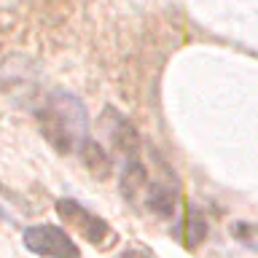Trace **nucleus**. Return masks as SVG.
<instances>
[{
  "mask_svg": "<svg viewBox=\"0 0 258 258\" xmlns=\"http://www.w3.org/2000/svg\"><path fill=\"white\" fill-rule=\"evenodd\" d=\"M56 213H59V218L68 226H73L81 237L89 239L92 245H105V242H113V229L108 223L102 221L100 215H94V213H89L86 207H81L78 202H73V199H59L56 202Z\"/></svg>",
  "mask_w": 258,
  "mask_h": 258,
  "instance_id": "nucleus-2",
  "label": "nucleus"
},
{
  "mask_svg": "<svg viewBox=\"0 0 258 258\" xmlns=\"http://www.w3.org/2000/svg\"><path fill=\"white\" fill-rule=\"evenodd\" d=\"M145 188H148V172H145V167L140 161H132L124 169V175H121V191H124L126 199H135Z\"/></svg>",
  "mask_w": 258,
  "mask_h": 258,
  "instance_id": "nucleus-5",
  "label": "nucleus"
},
{
  "mask_svg": "<svg viewBox=\"0 0 258 258\" xmlns=\"http://www.w3.org/2000/svg\"><path fill=\"white\" fill-rule=\"evenodd\" d=\"M113 145H116L118 151H124V153H135L137 151L140 140H137V132H135V126L129 124V121L118 118V126L113 129Z\"/></svg>",
  "mask_w": 258,
  "mask_h": 258,
  "instance_id": "nucleus-7",
  "label": "nucleus"
},
{
  "mask_svg": "<svg viewBox=\"0 0 258 258\" xmlns=\"http://www.w3.org/2000/svg\"><path fill=\"white\" fill-rule=\"evenodd\" d=\"M148 207L161 218L175 213V191L167 183H148Z\"/></svg>",
  "mask_w": 258,
  "mask_h": 258,
  "instance_id": "nucleus-4",
  "label": "nucleus"
},
{
  "mask_svg": "<svg viewBox=\"0 0 258 258\" xmlns=\"http://www.w3.org/2000/svg\"><path fill=\"white\" fill-rule=\"evenodd\" d=\"M24 245L43 258H81L76 242L56 226H30L24 231Z\"/></svg>",
  "mask_w": 258,
  "mask_h": 258,
  "instance_id": "nucleus-3",
  "label": "nucleus"
},
{
  "mask_svg": "<svg viewBox=\"0 0 258 258\" xmlns=\"http://www.w3.org/2000/svg\"><path fill=\"white\" fill-rule=\"evenodd\" d=\"M185 247H197L202 237H205V221H202V215L197 213V210H188V218H185Z\"/></svg>",
  "mask_w": 258,
  "mask_h": 258,
  "instance_id": "nucleus-8",
  "label": "nucleus"
},
{
  "mask_svg": "<svg viewBox=\"0 0 258 258\" xmlns=\"http://www.w3.org/2000/svg\"><path fill=\"white\" fill-rule=\"evenodd\" d=\"M121 258H148V255H145V253H140V250H126V253L121 255Z\"/></svg>",
  "mask_w": 258,
  "mask_h": 258,
  "instance_id": "nucleus-10",
  "label": "nucleus"
},
{
  "mask_svg": "<svg viewBox=\"0 0 258 258\" xmlns=\"http://www.w3.org/2000/svg\"><path fill=\"white\" fill-rule=\"evenodd\" d=\"M81 151H84V161H86V167L92 169V172L97 177H102L105 172L110 169V159H108V153H105L100 145H94L92 140H86L84 145H81Z\"/></svg>",
  "mask_w": 258,
  "mask_h": 258,
  "instance_id": "nucleus-6",
  "label": "nucleus"
},
{
  "mask_svg": "<svg viewBox=\"0 0 258 258\" xmlns=\"http://www.w3.org/2000/svg\"><path fill=\"white\" fill-rule=\"evenodd\" d=\"M231 234H234V239L242 242L245 247L258 250V226L255 223H234Z\"/></svg>",
  "mask_w": 258,
  "mask_h": 258,
  "instance_id": "nucleus-9",
  "label": "nucleus"
},
{
  "mask_svg": "<svg viewBox=\"0 0 258 258\" xmlns=\"http://www.w3.org/2000/svg\"><path fill=\"white\" fill-rule=\"evenodd\" d=\"M38 124H40V135L59 153H70L89 140L86 108L78 97L68 92H54L48 97V102L38 110Z\"/></svg>",
  "mask_w": 258,
  "mask_h": 258,
  "instance_id": "nucleus-1",
  "label": "nucleus"
}]
</instances>
